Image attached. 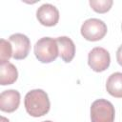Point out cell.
<instances>
[{
  "mask_svg": "<svg viewBox=\"0 0 122 122\" xmlns=\"http://www.w3.org/2000/svg\"><path fill=\"white\" fill-rule=\"evenodd\" d=\"M24 105L27 112L33 117L47 114L51 108V102L46 92L41 89L31 90L25 95Z\"/></svg>",
  "mask_w": 122,
  "mask_h": 122,
  "instance_id": "6da1fadb",
  "label": "cell"
},
{
  "mask_svg": "<svg viewBox=\"0 0 122 122\" xmlns=\"http://www.w3.org/2000/svg\"><path fill=\"white\" fill-rule=\"evenodd\" d=\"M35 57L41 63H51L59 55L56 39L51 37H42L34 45Z\"/></svg>",
  "mask_w": 122,
  "mask_h": 122,
  "instance_id": "7a4b0ae2",
  "label": "cell"
},
{
  "mask_svg": "<svg viewBox=\"0 0 122 122\" xmlns=\"http://www.w3.org/2000/svg\"><path fill=\"white\" fill-rule=\"evenodd\" d=\"M115 111L113 105L106 99H96L91 106L92 122H113Z\"/></svg>",
  "mask_w": 122,
  "mask_h": 122,
  "instance_id": "3957f363",
  "label": "cell"
},
{
  "mask_svg": "<svg viewBox=\"0 0 122 122\" xmlns=\"http://www.w3.org/2000/svg\"><path fill=\"white\" fill-rule=\"evenodd\" d=\"M81 35L88 41H99L107 33V25L100 19L90 18L84 21L80 29Z\"/></svg>",
  "mask_w": 122,
  "mask_h": 122,
  "instance_id": "277c9868",
  "label": "cell"
},
{
  "mask_svg": "<svg viewBox=\"0 0 122 122\" xmlns=\"http://www.w3.org/2000/svg\"><path fill=\"white\" fill-rule=\"evenodd\" d=\"M111 63L109 51L102 47L93 48L88 54V64L91 69L96 72L106 71Z\"/></svg>",
  "mask_w": 122,
  "mask_h": 122,
  "instance_id": "5b68a950",
  "label": "cell"
},
{
  "mask_svg": "<svg viewBox=\"0 0 122 122\" xmlns=\"http://www.w3.org/2000/svg\"><path fill=\"white\" fill-rule=\"evenodd\" d=\"M12 47V57L16 60L24 59L28 56L30 50V41L23 33H14L9 37Z\"/></svg>",
  "mask_w": 122,
  "mask_h": 122,
  "instance_id": "8992f818",
  "label": "cell"
},
{
  "mask_svg": "<svg viewBox=\"0 0 122 122\" xmlns=\"http://www.w3.org/2000/svg\"><path fill=\"white\" fill-rule=\"evenodd\" d=\"M36 18L41 25L52 27L55 26L59 21V11L55 6L46 3L37 9Z\"/></svg>",
  "mask_w": 122,
  "mask_h": 122,
  "instance_id": "52a82bcc",
  "label": "cell"
},
{
  "mask_svg": "<svg viewBox=\"0 0 122 122\" xmlns=\"http://www.w3.org/2000/svg\"><path fill=\"white\" fill-rule=\"evenodd\" d=\"M20 104V93L16 90L4 91L0 94V110L5 112H13Z\"/></svg>",
  "mask_w": 122,
  "mask_h": 122,
  "instance_id": "ba28073f",
  "label": "cell"
},
{
  "mask_svg": "<svg viewBox=\"0 0 122 122\" xmlns=\"http://www.w3.org/2000/svg\"><path fill=\"white\" fill-rule=\"evenodd\" d=\"M59 50V56L66 63H70L75 55V45L68 36H60L56 38Z\"/></svg>",
  "mask_w": 122,
  "mask_h": 122,
  "instance_id": "9c48e42d",
  "label": "cell"
},
{
  "mask_svg": "<svg viewBox=\"0 0 122 122\" xmlns=\"http://www.w3.org/2000/svg\"><path fill=\"white\" fill-rule=\"evenodd\" d=\"M18 78V71L16 67L8 62L0 64V84L2 86L11 85Z\"/></svg>",
  "mask_w": 122,
  "mask_h": 122,
  "instance_id": "30bf717a",
  "label": "cell"
},
{
  "mask_svg": "<svg viewBox=\"0 0 122 122\" xmlns=\"http://www.w3.org/2000/svg\"><path fill=\"white\" fill-rule=\"evenodd\" d=\"M106 90L112 96L122 98V72H114L108 77Z\"/></svg>",
  "mask_w": 122,
  "mask_h": 122,
  "instance_id": "8fae6325",
  "label": "cell"
},
{
  "mask_svg": "<svg viewBox=\"0 0 122 122\" xmlns=\"http://www.w3.org/2000/svg\"><path fill=\"white\" fill-rule=\"evenodd\" d=\"M10 57H12V47L10 41L2 38L0 40V64L8 63Z\"/></svg>",
  "mask_w": 122,
  "mask_h": 122,
  "instance_id": "7c38bea8",
  "label": "cell"
},
{
  "mask_svg": "<svg viewBox=\"0 0 122 122\" xmlns=\"http://www.w3.org/2000/svg\"><path fill=\"white\" fill-rule=\"evenodd\" d=\"M91 8L98 13H105L109 11L113 4L112 0H90Z\"/></svg>",
  "mask_w": 122,
  "mask_h": 122,
  "instance_id": "4fadbf2b",
  "label": "cell"
},
{
  "mask_svg": "<svg viewBox=\"0 0 122 122\" xmlns=\"http://www.w3.org/2000/svg\"><path fill=\"white\" fill-rule=\"evenodd\" d=\"M116 61L122 67V45H120L116 51Z\"/></svg>",
  "mask_w": 122,
  "mask_h": 122,
  "instance_id": "5bb4252c",
  "label": "cell"
},
{
  "mask_svg": "<svg viewBox=\"0 0 122 122\" xmlns=\"http://www.w3.org/2000/svg\"><path fill=\"white\" fill-rule=\"evenodd\" d=\"M0 122H10V121H9V119H7L6 117L1 116V117H0Z\"/></svg>",
  "mask_w": 122,
  "mask_h": 122,
  "instance_id": "9a60e30c",
  "label": "cell"
},
{
  "mask_svg": "<svg viewBox=\"0 0 122 122\" xmlns=\"http://www.w3.org/2000/svg\"><path fill=\"white\" fill-rule=\"evenodd\" d=\"M42 122H52V121H50V120H46V121H42Z\"/></svg>",
  "mask_w": 122,
  "mask_h": 122,
  "instance_id": "2e32d148",
  "label": "cell"
},
{
  "mask_svg": "<svg viewBox=\"0 0 122 122\" xmlns=\"http://www.w3.org/2000/svg\"><path fill=\"white\" fill-rule=\"evenodd\" d=\"M121 29H122V24H121Z\"/></svg>",
  "mask_w": 122,
  "mask_h": 122,
  "instance_id": "e0dca14e",
  "label": "cell"
}]
</instances>
